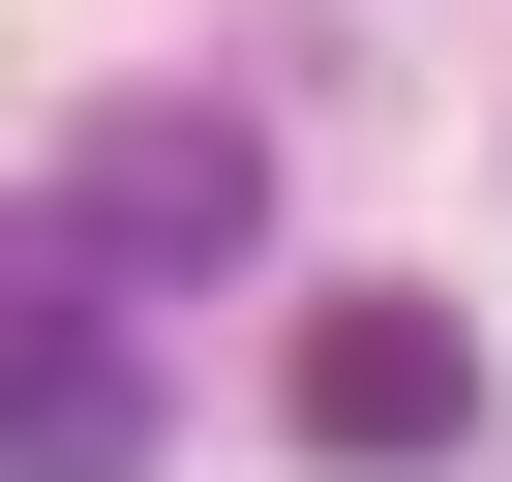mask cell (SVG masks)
Masks as SVG:
<instances>
[{
	"instance_id": "2",
	"label": "cell",
	"mask_w": 512,
	"mask_h": 482,
	"mask_svg": "<svg viewBox=\"0 0 512 482\" xmlns=\"http://www.w3.org/2000/svg\"><path fill=\"white\" fill-rule=\"evenodd\" d=\"M61 241H91V272H272V151H241L211 91H121L61 151Z\"/></svg>"
},
{
	"instance_id": "1",
	"label": "cell",
	"mask_w": 512,
	"mask_h": 482,
	"mask_svg": "<svg viewBox=\"0 0 512 482\" xmlns=\"http://www.w3.org/2000/svg\"><path fill=\"white\" fill-rule=\"evenodd\" d=\"M0 482H151V362H121V272L0 211Z\"/></svg>"
},
{
	"instance_id": "3",
	"label": "cell",
	"mask_w": 512,
	"mask_h": 482,
	"mask_svg": "<svg viewBox=\"0 0 512 482\" xmlns=\"http://www.w3.org/2000/svg\"><path fill=\"white\" fill-rule=\"evenodd\" d=\"M302 452H362V482L482 452V332L452 302H302Z\"/></svg>"
}]
</instances>
